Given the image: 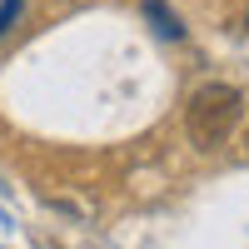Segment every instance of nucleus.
Segmentation results:
<instances>
[{
	"instance_id": "f257e3e1",
	"label": "nucleus",
	"mask_w": 249,
	"mask_h": 249,
	"mask_svg": "<svg viewBox=\"0 0 249 249\" xmlns=\"http://www.w3.org/2000/svg\"><path fill=\"white\" fill-rule=\"evenodd\" d=\"M239 90L234 85H199L190 95V105H184V130H190V140L199 144V150H219L224 140H230V130L239 124Z\"/></svg>"
},
{
	"instance_id": "f03ea898",
	"label": "nucleus",
	"mask_w": 249,
	"mask_h": 249,
	"mask_svg": "<svg viewBox=\"0 0 249 249\" xmlns=\"http://www.w3.org/2000/svg\"><path fill=\"white\" fill-rule=\"evenodd\" d=\"M144 15L155 20V30H160L164 40H179V35H184V25H179V15H175L170 5H164V0H144Z\"/></svg>"
},
{
	"instance_id": "7ed1b4c3",
	"label": "nucleus",
	"mask_w": 249,
	"mask_h": 249,
	"mask_svg": "<svg viewBox=\"0 0 249 249\" xmlns=\"http://www.w3.org/2000/svg\"><path fill=\"white\" fill-rule=\"evenodd\" d=\"M20 10H25V0H0V35L20 20Z\"/></svg>"
},
{
	"instance_id": "20e7f679",
	"label": "nucleus",
	"mask_w": 249,
	"mask_h": 249,
	"mask_svg": "<svg viewBox=\"0 0 249 249\" xmlns=\"http://www.w3.org/2000/svg\"><path fill=\"white\" fill-rule=\"evenodd\" d=\"M244 30H249V10H244Z\"/></svg>"
}]
</instances>
